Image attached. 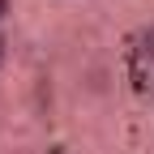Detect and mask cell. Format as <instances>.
I'll use <instances>...</instances> for the list:
<instances>
[{"instance_id":"6da1fadb","label":"cell","mask_w":154,"mask_h":154,"mask_svg":"<svg viewBox=\"0 0 154 154\" xmlns=\"http://www.w3.org/2000/svg\"><path fill=\"white\" fill-rule=\"evenodd\" d=\"M9 9H13V0H0V22L9 17Z\"/></svg>"},{"instance_id":"7a4b0ae2","label":"cell","mask_w":154,"mask_h":154,"mask_svg":"<svg viewBox=\"0 0 154 154\" xmlns=\"http://www.w3.org/2000/svg\"><path fill=\"white\" fill-rule=\"evenodd\" d=\"M0 64H5V38H0Z\"/></svg>"}]
</instances>
